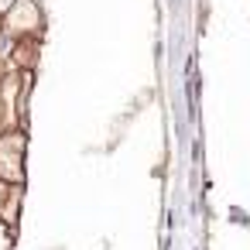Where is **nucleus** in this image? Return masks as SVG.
<instances>
[{"mask_svg": "<svg viewBox=\"0 0 250 250\" xmlns=\"http://www.w3.org/2000/svg\"><path fill=\"white\" fill-rule=\"evenodd\" d=\"M24 137L7 134L0 137V182H21L24 178Z\"/></svg>", "mask_w": 250, "mask_h": 250, "instance_id": "1", "label": "nucleus"}, {"mask_svg": "<svg viewBox=\"0 0 250 250\" xmlns=\"http://www.w3.org/2000/svg\"><path fill=\"white\" fill-rule=\"evenodd\" d=\"M38 31L42 28V14L31 0H14L7 7V31Z\"/></svg>", "mask_w": 250, "mask_h": 250, "instance_id": "2", "label": "nucleus"}, {"mask_svg": "<svg viewBox=\"0 0 250 250\" xmlns=\"http://www.w3.org/2000/svg\"><path fill=\"white\" fill-rule=\"evenodd\" d=\"M0 250H11V236H7L4 226H0Z\"/></svg>", "mask_w": 250, "mask_h": 250, "instance_id": "3", "label": "nucleus"}, {"mask_svg": "<svg viewBox=\"0 0 250 250\" xmlns=\"http://www.w3.org/2000/svg\"><path fill=\"white\" fill-rule=\"evenodd\" d=\"M7 48H11V45H7V31H0V55H4Z\"/></svg>", "mask_w": 250, "mask_h": 250, "instance_id": "4", "label": "nucleus"}, {"mask_svg": "<svg viewBox=\"0 0 250 250\" xmlns=\"http://www.w3.org/2000/svg\"><path fill=\"white\" fill-rule=\"evenodd\" d=\"M11 4H14V0H0V11H4V14H7V7H11Z\"/></svg>", "mask_w": 250, "mask_h": 250, "instance_id": "5", "label": "nucleus"}]
</instances>
